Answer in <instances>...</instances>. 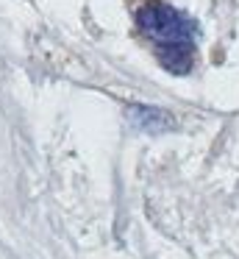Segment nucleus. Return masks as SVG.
<instances>
[{"label":"nucleus","instance_id":"f03ea898","mask_svg":"<svg viewBox=\"0 0 239 259\" xmlns=\"http://www.w3.org/2000/svg\"><path fill=\"white\" fill-rule=\"evenodd\" d=\"M128 117L145 134H161V131L172 128V114H167L164 109L156 106H142V103H131L128 106Z\"/></svg>","mask_w":239,"mask_h":259},{"label":"nucleus","instance_id":"f257e3e1","mask_svg":"<svg viewBox=\"0 0 239 259\" xmlns=\"http://www.w3.org/2000/svg\"><path fill=\"white\" fill-rule=\"evenodd\" d=\"M136 28L167 73L189 75L198 45V23L189 14L161 0H148L136 9Z\"/></svg>","mask_w":239,"mask_h":259}]
</instances>
